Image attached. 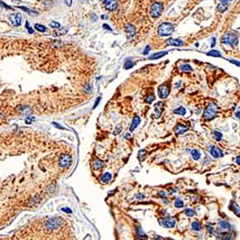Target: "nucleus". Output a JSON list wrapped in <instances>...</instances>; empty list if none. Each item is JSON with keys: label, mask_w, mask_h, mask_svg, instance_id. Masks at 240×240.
<instances>
[{"label": "nucleus", "mask_w": 240, "mask_h": 240, "mask_svg": "<svg viewBox=\"0 0 240 240\" xmlns=\"http://www.w3.org/2000/svg\"><path fill=\"white\" fill-rule=\"evenodd\" d=\"M218 111V106L216 105L215 103H210L208 104V106L206 108V110L204 111V119L208 121V120H211L215 117L216 113H217Z\"/></svg>", "instance_id": "obj_1"}, {"label": "nucleus", "mask_w": 240, "mask_h": 240, "mask_svg": "<svg viewBox=\"0 0 240 240\" xmlns=\"http://www.w3.org/2000/svg\"><path fill=\"white\" fill-rule=\"evenodd\" d=\"M174 31V26L170 22H163L158 26V34L161 37H167L170 36Z\"/></svg>", "instance_id": "obj_2"}, {"label": "nucleus", "mask_w": 240, "mask_h": 240, "mask_svg": "<svg viewBox=\"0 0 240 240\" xmlns=\"http://www.w3.org/2000/svg\"><path fill=\"white\" fill-rule=\"evenodd\" d=\"M221 41L223 44H226L229 46H234L237 43V35L234 34L233 32H228L226 34H224Z\"/></svg>", "instance_id": "obj_3"}, {"label": "nucleus", "mask_w": 240, "mask_h": 240, "mask_svg": "<svg viewBox=\"0 0 240 240\" xmlns=\"http://www.w3.org/2000/svg\"><path fill=\"white\" fill-rule=\"evenodd\" d=\"M163 11V4L160 2H154L150 8V14L153 18H157Z\"/></svg>", "instance_id": "obj_4"}, {"label": "nucleus", "mask_w": 240, "mask_h": 240, "mask_svg": "<svg viewBox=\"0 0 240 240\" xmlns=\"http://www.w3.org/2000/svg\"><path fill=\"white\" fill-rule=\"evenodd\" d=\"M170 93V88L167 85L165 84H162L160 85V87L158 88V97L160 99H165L168 97V95Z\"/></svg>", "instance_id": "obj_5"}, {"label": "nucleus", "mask_w": 240, "mask_h": 240, "mask_svg": "<svg viewBox=\"0 0 240 240\" xmlns=\"http://www.w3.org/2000/svg\"><path fill=\"white\" fill-rule=\"evenodd\" d=\"M71 156H69V155H61L59 158V164L61 167H68L69 165L71 163Z\"/></svg>", "instance_id": "obj_6"}, {"label": "nucleus", "mask_w": 240, "mask_h": 240, "mask_svg": "<svg viewBox=\"0 0 240 240\" xmlns=\"http://www.w3.org/2000/svg\"><path fill=\"white\" fill-rule=\"evenodd\" d=\"M118 6V3L116 0H106L104 1V7L106 8V10L108 11H114L116 10V8Z\"/></svg>", "instance_id": "obj_7"}, {"label": "nucleus", "mask_w": 240, "mask_h": 240, "mask_svg": "<svg viewBox=\"0 0 240 240\" xmlns=\"http://www.w3.org/2000/svg\"><path fill=\"white\" fill-rule=\"evenodd\" d=\"M158 223L160 224L162 227L167 228V229H170V228H173L174 226L176 225V221L175 219H160L158 220Z\"/></svg>", "instance_id": "obj_8"}, {"label": "nucleus", "mask_w": 240, "mask_h": 240, "mask_svg": "<svg viewBox=\"0 0 240 240\" xmlns=\"http://www.w3.org/2000/svg\"><path fill=\"white\" fill-rule=\"evenodd\" d=\"M10 20L14 27H17L21 23V14H14L10 17Z\"/></svg>", "instance_id": "obj_9"}, {"label": "nucleus", "mask_w": 240, "mask_h": 240, "mask_svg": "<svg viewBox=\"0 0 240 240\" xmlns=\"http://www.w3.org/2000/svg\"><path fill=\"white\" fill-rule=\"evenodd\" d=\"M210 155L214 158H218L223 157V152L218 148V147H216V146H211L210 147Z\"/></svg>", "instance_id": "obj_10"}, {"label": "nucleus", "mask_w": 240, "mask_h": 240, "mask_svg": "<svg viewBox=\"0 0 240 240\" xmlns=\"http://www.w3.org/2000/svg\"><path fill=\"white\" fill-rule=\"evenodd\" d=\"M188 129H189L188 125H184V124H178V125L176 126V128H175V133L178 135L184 134Z\"/></svg>", "instance_id": "obj_11"}, {"label": "nucleus", "mask_w": 240, "mask_h": 240, "mask_svg": "<svg viewBox=\"0 0 240 240\" xmlns=\"http://www.w3.org/2000/svg\"><path fill=\"white\" fill-rule=\"evenodd\" d=\"M163 103L162 102H158L155 105V113H156V118H158L161 115L162 110H163Z\"/></svg>", "instance_id": "obj_12"}, {"label": "nucleus", "mask_w": 240, "mask_h": 240, "mask_svg": "<svg viewBox=\"0 0 240 240\" xmlns=\"http://www.w3.org/2000/svg\"><path fill=\"white\" fill-rule=\"evenodd\" d=\"M126 32H127V35H128V38H131L135 36V28L131 24H127L126 25Z\"/></svg>", "instance_id": "obj_13"}, {"label": "nucleus", "mask_w": 240, "mask_h": 240, "mask_svg": "<svg viewBox=\"0 0 240 240\" xmlns=\"http://www.w3.org/2000/svg\"><path fill=\"white\" fill-rule=\"evenodd\" d=\"M218 226L221 228L223 230H227V231H230L233 229V226H231V224L229 223L228 221H225V220H223V221H220Z\"/></svg>", "instance_id": "obj_14"}, {"label": "nucleus", "mask_w": 240, "mask_h": 240, "mask_svg": "<svg viewBox=\"0 0 240 240\" xmlns=\"http://www.w3.org/2000/svg\"><path fill=\"white\" fill-rule=\"evenodd\" d=\"M184 42L181 40H177V38H169L167 40V45H173V46H181L183 45Z\"/></svg>", "instance_id": "obj_15"}, {"label": "nucleus", "mask_w": 240, "mask_h": 240, "mask_svg": "<svg viewBox=\"0 0 240 240\" xmlns=\"http://www.w3.org/2000/svg\"><path fill=\"white\" fill-rule=\"evenodd\" d=\"M230 210L231 211L234 212V214H236L237 216L240 215V207L238 206L237 204H235L234 202H231L230 205Z\"/></svg>", "instance_id": "obj_16"}, {"label": "nucleus", "mask_w": 240, "mask_h": 240, "mask_svg": "<svg viewBox=\"0 0 240 240\" xmlns=\"http://www.w3.org/2000/svg\"><path fill=\"white\" fill-rule=\"evenodd\" d=\"M139 122H140V118L138 116H134V119H133V122H132V125H131V128H130V131L133 132L137 129V127L138 126Z\"/></svg>", "instance_id": "obj_17"}, {"label": "nucleus", "mask_w": 240, "mask_h": 240, "mask_svg": "<svg viewBox=\"0 0 240 240\" xmlns=\"http://www.w3.org/2000/svg\"><path fill=\"white\" fill-rule=\"evenodd\" d=\"M167 51H161V52H158V53H155L153 54L152 56L149 57V60H156V59H160V58L163 57L165 55H167Z\"/></svg>", "instance_id": "obj_18"}, {"label": "nucleus", "mask_w": 240, "mask_h": 240, "mask_svg": "<svg viewBox=\"0 0 240 240\" xmlns=\"http://www.w3.org/2000/svg\"><path fill=\"white\" fill-rule=\"evenodd\" d=\"M137 236L138 238H140V239H147V236H146L145 233L143 231V230L141 229L140 227H137Z\"/></svg>", "instance_id": "obj_19"}, {"label": "nucleus", "mask_w": 240, "mask_h": 240, "mask_svg": "<svg viewBox=\"0 0 240 240\" xmlns=\"http://www.w3.org/2000/svg\"><path fill=\"white\" fill-rule=\"evenodd\" d=\"M111 179V174L109 173V172H107L101 177V181L105 184V183H108V181H109Z\"/></svg>", "instance_id": "obj_20"}, {"label": "nucleus", "mask_w": 240, "mask_h": 240, "mask_svg": "<svg viewBox=\"0 0 240 240\" xmlns=\"http://www.w3.org/2000/svg\"><path fill=\"white\" fill-rule=\"evenodd\" d=\"M191 228H192L193 231H201V230H202V225H201L200 222L194 221L191 224Z\"/></svg>", "instance_id": "obj_21"}, {"label": "nucleus", "mask_w": 240, "mask_h": 240, "mask_svg": "<svg viewBox=\"0 0 240 240\" xmlns=\"http://www.w3.org/2000/svg\"><path fill=\"white\" fill-rule=\"evenodd\" d=\"M191 156L193 158V160H200V158H201V154H200V152L198 150L194 149V150L191 151Z\"/></svg>", "instance_id": "obj_22"}, {"label": "nucleus", "mask_w": 240, "mask_h": 240, "mask_svg": "<svg viewBox=\"0 0 240 240\" xmlns=\"http://www.w3.org/2000/svg\"><path fill=\"white\" fill-rule=\"evenodd\" d=\"M227 9H228V6H227V4H225V3H222L221 2L217 6V11L220 12V13H224V12H225Z\"/></svg>", "instance_id": "obj_23"}, {"label": "nucleus", "mask_w": 240, "mask_h": 240, "mask_svg": "<svg viewBox=\"0 0 240 240\" xmlns=\"http://www.w3.org/2000/svg\"><path fill=\"white\" fill-rule=\"evenodd\" d=\"M173 113H176V114L184 115L185 114V110H184V108H183V107H179V108H177L176 110H174Z\"/></svg>", "instance_id": "obj_24"}, {"label": "nucleus", "mask_w": 240, "mask_h": 240, "mask_svg": "<svg viewBox=\"0 0 240 240\" xmlns=\"http://www.w3.org/2000/svg\"><path fill=\"white\" fill-rule=\"evenodd\" d=\"M35 29H36L37 31H38V32L42 33V32H45V31H46V27L40 24V23H37V24H35Z\"/></svg>", "instance_id": "obj_25"}, {"label": "nucleus", "mask_w": 240, "mask_h": 240, "mask_svg": "<svg viewBox=\"0 0 240 240\" xmlns=\"http://www.w3.org/2000/svg\"><path fill=\"white\" fill-rule=\"evenodd\" d=\"M207 56H211V57H221V53L217 50H211V51L207 53Z\"/></svg>", "instance_id": "obj_26"}, {"label": "nucleus", "mask_w": 240, "mask_h": 240, "mask_svg": "<svg viewBox=\"0 0 240 240\" xmlns=\"http://www.w3.org/2000/svg\"><path fill=\"white\" fill-rule=\"evenodd\" d=\"M184 213L187 217H193V216L196 214V212L193 210H191V208H187V210H184Z\"/></svg>", "instance_id": "obj_27"}, {"label": "nucleus", "mask_w": 240, "mask_h": 240, "mask_svg": "<svg viewBox=\"0 0 240 240\" xmlns=\"http://www.w3.org/2000/svg\"><path fill=\"white\" fill-rule=\"evenodd\" d=\"M180 69H181V71H184V72L192 71V68H191V67L189 64H183V65H181Z\"/></svg>", "instance_id": "obj_28"}, {"label": "nucleus", "mask_w": 240, "mask_h": 240, "mask_svg": "<svg viewBox=\"0 0 240 240\" xmlns=\"http://www.w3.org/2000/svg\"><path fill=\"white\" fill-rule=\"evenodd\" d=\"M133 67H134V63L130 59H128L125 61V64H124V68H125V69H130V68H132Z\"/></svg>", "instance_id": "obj_29"}, {"label": "nucleus", "mask_w": 240, "mask_h": 240, "mask_svg": "<svg viewBox=\"0 0 240 240\" xmlns=\"http://www.w3.org/2000/svg\"><path fill=\"white\" fill-rule=\"evenodd\" d=\"M19 113H20L21 114L23 113H25V114H28L30 113V110H29V108L28 107H26V106H23V107H20L19 108Z\"/></svg>", "instance_id": "obj_30"}, {"label": "nucleus", "mask_w": 240, "mask_h": 240, "mask_svg": "<svg viewBox=\"0 0 240 240\" xmlns=\"http://www.w3.org/2000/svg\"><path fill=\"white\" fill-rule=\"evenodd\" d=\"M144 100H145V102H146V103L151 104V103H152V102L154 101V100H155V95H154V94H148V95H147L146 97H145Z\"/></svg>", "instance_id": "obj_31"}, {"label": "nucleus", "mask_w": 240, "mask_h": 240, "mask_svg": "<svg viewBox=\"0 0 240 240\" xmlns=\"http://www.w3.org/2000/svg\"><path fill=\"white\" fill-rule=\"evenodd\" d=\"M213 135H214V137H215V140H217V141H220L222 139V137H223L222 134L220 133V132H218V131H214L213 132Z\"/></svg>", "instance_id": "obj_32"}, {"label": "nucleus", "mask_w": 240, "mask_h": 240, "mask_svg": "<svg viewBox=\"0 0 240 240\" xmlns=\"http://www.w3.org/2000/svg\"><path fill=\"white\" fill-rule=\"evenodd\" d=\"M103 166H104V163H103L102 160H95V162H94V167L96 169H101Z\"/></svg>", "instance_id": "obj_33"}, {"label": "nucleus", "mask_w": 240, "mask_h": 240, "mask_svg": "<svg viewBox=\"0 0 240 240\" xmlns=\"http://www.w3.org/2000/svg\"><path fill=\"white\" fill-rule=\"evenodd\" d=\"M222 240H233V234L230 233H223L222 235Z\"/></svg>", "instance_id": "obj_34"}, {"label": "nucleus", "mask_w": 240, "mask_h": 240, "mask_svg": "<svg viewBox=\"0 0 240 240\" xmlns=\"http://www.w3.org/2000/svg\"><path fill=\"white\" fill-rule=\"evenodd\" d=\"M175 207L177 208H181V207H184V202L181 201V199H177L176 200V202H175Z\"/></svg>", "instance_id": "obj_35"}, {"label": "nucleus", "mask_w": 240, "mask_h": 240, "mask_svg": "<svg viewBox=\"0 0 240 240\" xmlns=\"http://www.w3.org/2000/svg\"><path fill=\"white\" fill-rule=\"evenodd\" d=\"M139 160H144V157H145V155H146V151L145 150H141V151H139Z\"/></svg>", "instance_id": "obj_36"}, {"label": "nucleus", "mask_w": 240, "mask_h": 240, "mask_svg": "<svg viewBox=\"0 0 240 240\" xmlns=\"http://www.w3.org/2000/svg\"><path fill=\"white\" fill-rule=\"evenodd\" d=\"M50 26L53 27V28H61V24L57 21H51V23H50Z\"/></svg>", "instance_id": "obj_37"}, {"label": "nucleus", "mask_w": 240, "mask_h": 240, "mask_svg": "<svg viewBox=\"0 0 240 240\" xmlns=\"http://www.w3.org/2000/svg\"><path fill=\"white\" fill-rule=\"evenodd\" d=\"M25 27H26V29L28 30V32H29L30 34H33V33H34V31H33V29L30 27V24H29V22H28V21H26V25H25Z\"/></svg>", "instance_id": "obj_38"}, {"label": "nucleus", "mask_w": 240, "mask_h": 240, "mask_svg": "<svg viewBox=\"0 0 240 240\" xmlns=\"http://www.w3.org/2000/svg\"><path fill=\"white\" fill-rule=\"evenodd\" d=\"M35 120V117H32V116H28L27 117L26 119H25V122L27 123V124H31L32 123L33 121Z\"/></svg>", "instance_id": "obj_39"}, {"label": "nucleus", "mask_w": 240, "mask_h": 240, "mask_svg": "<svg viewBox=\"0 0 240 240\" xmlns=\"http://www.w3.org/2000/svg\"><path fill=\"white\" fill-rule=\"evenodd\" d=\"M121 130H122V127L121 126H117L116 127V129L114 130V132H113V134H118L120 132H121Z\"/></svg>", "instance_id": "obj_40"}, {"label": "nucleus", "mask_w": 240, "mask_h": 240, "mask_svg": "<svg viewBox=\"0 0 240 240\" xmlns=\"http://www.w3.org/2000/svg\"><path fill=\"white\" fill-rule=\"evenodd\" d=\"M207 229L208 231V233H213V228H212V226L207 225Z\"/></svg>", "instance_id": "obj_41"}, {"label": "nucleus", "mask_w": 240, "mask_h": 240, "mask_svg": "<svg viewBox=\"0 0 240 240\" xmlns=\"http://www.w3.org/2000/svg\"><path fill=\"white\" fill-rule=\"evenodd\" d=\"M150 49H151V48H150V46H149V45H147L146 47H145V50H144V51H143V54H144V55H147V54L149 53Z\"/></svg>", "instance_id": "obj_42"}, {"label": "nucleus", "mask_w": 240, "mask_h": 240, "mask_svg": "<svg viewBox=\"0 0 240 240\" xmlns=\"http://www.w3.org/2000/svg\"><path fill=\"white\" fill-rule=\"evenodd\" d=\"M19 9H22L23 11H25V12H28V13H32V14H34V12H32V11H30L28 8H26V7H18Z\"/></svg>", "instance_id": "obj_43"}, {"label": "nucleus", "mask_w": 240, "mask_h": 240, "mask_svg": "<svg viewBox=\"0 0 240 240\" xmlns=\"http://www.w3.org/2000/svg\"><path fill=\"white\" fill-rule=\"evenodd\" d=\"M52 124H53V125L55 126L56 128H59V129H61V130H63V129H64V127H61V126L60 125V124H58V123H56V122H53Z\"/></svg>", "instance_id": "obj_44"}, {"label": "nucleus", "mask_w": 240, "mask_h": 240, "mask_svg": "<svg viewBox=\"0 0 240 240\" xmlns=\"http://www.w3.org/2000/svg\"><path fill=\"white\" fill-rule=\"evenodd\" d=\"M158 195H160V197H162V198H164V197H166V193L164 191H158Z\"/></svg>", "instance_id": "obj_45"}, {"label": "nucleus", "mask_w": 240, "mask_h": 240, "mask_svg": "<svg viewBox=\"0 0 240 240\" xmlns=\"http://www.w3.org/2000/svg\"><path fill=\"white\" fill-rule=\"evenodd\" d=\"M231 63H233V64L237 65V67H240V61H235V60H231Z\"/></svg>", "instance_id": "obj_46"}, {"label": "nucleus", "mask_w": 240, "mask_h": 240, "mask_svg": "<svg viewBox=\"0 0 240 240\" xmlns=\"http://www.w3.org/2000/svg\"><path fill=\"white\" fill-rule=\"evenodd\" d=\"M103 28H104V29H106V30H108V31H111V27H110L109 25H108V24H104V25H103Z\"/></svg>", "instance_id": "obj_47"}, {"label": "nucleus", "mask_w": 240, "mask_h": 240, "mask_svg": "<svg viewBox=\"0 0 240 240\" xmlns=\"http://www.w3.org/2000/svg\"><path fill=\"white\" fill-rule=\"evenodd\" d=\"M64 3L67 4V6H71V4H72V0H64Z\"/></svg>", "instance_id": "obj_48"}, {"label": "nucleus", "mask_w": 240, "mask_h": 240, "mask_svg": "<svg viewBox=\"0 0 240 240\" xmlns=\"http://www.w3.org/2000/svg\"><path fill=\"white\" fill-rule=\"evenodd\" d=\"M61 210H63L64 211L68 212V213H71V212H72V210H70V208H68V207H63Z\"/></svg>", "instance_id": "obj_49"}, {"label": "nucleus", "mask_w": 240, "mask_h": 240, "mask_svg": "<svg viewBox=\"0 0 240 240\" xmlns=\"http://www.w3.org/2000/svg\"><path fill=\"white\" fill-rule=\"evenodd\" d=\"M100 99H101V97H98V98H97V100H96V102H95L94 106H93V109H94V108H95L96 106L98 105V103H99V101H100Z\"/></svg>", "instance_id": "obj_50"}, {"label": "nucleus", "mask_w": 240, "mask_h": 240, "mask_svg": "<svg viewBox=\"0 0 240 240\" xmlns=\"http://www.w3.org/2000/svg\"><path fill=\"white\" fill-rule=\"evenodd\" d=\"M220 1H221L222 3H225V4H227V3H230V2H231V1H233V0H220Z\"/></svg>", "instance_id": "obj_51"}, {"label": "nucleus", "mask_w": 240, "mask_h": 240, "mask_svg": "<svg viewBox=\"0 0 240 240\" xmlns=\"http://www.w3.org/2000/svg\"><path fill=\"white\" fill-rule=\"evenodd\" d=\"M235 116H236L238 119H240V111H238L235 113Z\"/></svg>", "instance_id": "obj_52"}, {"label": "nucleus", "mask_w": 240, "mask_h": 240, "mask_svg": "<svg viewBox=\"0 0 240 240\" xmlns=\"http://www.w3.org/2000/svg\"><path fill=\"white\" fill-rule=\"evenodd\" d=\"M135 198H137V199H143V198H144V195H137V196H135Z\"/></svg>", "instance_id": "obj_53"}, {"label": "nucleus", "mask_w": 240, "mask_h": 240, "mask_svg": "<svg viewBox=\"0 0 240 240\" xmlns=\"http://www.w3.org/2000/svg\"><path fill=\"white\" fill-rule=\"evenodd\" d=\"M214 45H215V38H212V43H211V47H213Z\"/></svg>", "instance_id": "obj_54"}, {"label": "nucleus", "mask_w": 240, "mask_h": 240, "mask_svg": "<svg viewBox=\"0 0 240 240\" xmlns=\"http://www.w3.org/2000/svg\"><path fill=\"white\" fill-rule=\"evenodd\" d=\"M236 163H238V164L240 165V156H238V157L236 158Z\"/></svg>", "instance_id": "obj_55"}, {"label": "nucleus", "mask_w": 240, "mask_h": 240, "mask_svg": "<svg viewBox=\"0 0 240 240\" xmlns=\"http://www.w3.org/2000/svg\"><path fill=\"white\" fill-rule=\"evenodd\" d=\"M124 137H125L126 138H129V137H130V134H126L125 135H124Z\"/></svg>", "instance_id": "obj_56"}, {"label": "nucleus", "mask_w": 240, "mask_h": 240, "mask_svg": "<svg viewBox=\"0 0 240 240\" xmlns=\"http://www.w3.org/2000/svg\"><path fill=\"white\" fill-rule=\"evenodd\" d=\"M155 240H163V239H162V238H160V237H158V238H156V239H155Z\"/></svg>", "instance_id": "obj_57"}, {"label": "nucleus", "mask_w": 240, "mask_h": 240, "mask_svg": "<svg viewBox=\"0 0 240 240\" xmlns=\"http://www.w3.org/2000/svg\"><path fill=\"white\" fill-rule=\"evenodd\" d=\"M102 1H106V0H102Z\"/></svg>", "instance_id": "obj_58"}]
</instances>
